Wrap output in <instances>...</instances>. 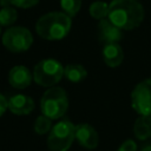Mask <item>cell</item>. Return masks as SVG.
<instances>
[{"label": "cell", "mask_w": 151, "mask_h": 151, "mask_svg": "<svg viewBox=\"0 0 151 151\" xmlns=\"http://www.w3.org/2000/svg\"><path fill=\"white\" fill-rule=\"evenodd\" d=\"M131 105L140 116L151 117V78L138 83L131 93Z\"/></svg>", "instance_id": "cell-7"}, {"label": "cell", "mask_w": 151, "mask_h": 151, "mask_svg": "<svg viewBox=\"0 0 151 151\" xmlns=\"http://www.w3.org/2000/svg\"><path fill=\"white\" fill-rule=\"evenodd\" d=\"M18 19V12L12 6L1 7L0 9V25L1 26H11Z\"/></svg>", "instance_id": "cell-16"}, {"label": "cell", "mask_w": 151, "mask_h": 151, "mask_svg": "<svg viewBox=\"0 0 151 151\" xmlns=\"http://www.w3.org/2000/svg\"><path fill=\"white\" fill-rule=\"evenodd\" d=\"M33 44L31 31L22 26H13L2 34V45L9 52L21 53L27 51Z\"/></svg>", "instance_id": "cell-6"}, {"label": "cell", "mask_w": 151, "mask_h": 151, "mask_svg": "<svg viewBox=\"0 0 151 151\" xmlns=\"http://www.w3.org/2000/svg\"><path fill=\"white\" fill-rule=\"evenodd\" d=\"M60 6L67 15L74 17L81 7V0H60Z\"/></svg>", "instance_id": "cell-18"}, {"label": "cell", "mask_w": 151, "mask_h": 151, "mask_svg": "<svg viewBox=\"0 0 151 151\" xmlns=\"http://www.w3.org/2000/svg\"><path fill=\"white\" fill-rule=\"evenodd\" d=\"M71 26V17L65 12H50L39 18L35 24V31L42 39L60 40L67 35Z\"/></svg>", "instance_id": "cell-2"}, {"label": "cell", "mask_w": 151, "mask_h": 151, "mask_svg": "<svg viewBox=\"0 0 151 151\" xmlns=\"http://www.w3.org/2000/svg\"><path fill=\"white\" fill-rule=\"evenodd\" d=\"M118 151H137V144L134 140L127 139L119 146Z\"/></svg>", "instance_id": "cell-20"}, {"label": "cell", "mask_w": 151, "mask_h": 151, "mask_svg": "<svg viewBox=\"0 0 151 151\" xmlns=\"http://www.w3.org/2000/svg\"><path fill=\"white\" fill-rule=\"evenodd\" d=\"M74 139L76 125L64 118L52 126L47 138V146L50 151H67Z\"/></svg>", "instance_id": "cell-4"}, {"label": "cell", "mask_w": 151, "mask_h": 151, "mask_svg": "<svg viewBox=\"0 0 151 151\" xmlns=\"http://www.w3.org/2000/svg\"><path fill=\"white\" fill-rule=\"evenodd\" d=\"M64 76L71 83H80L87 77V71L80 64H68L64 67Z\"/></svg>", "instance_id": "cell-14"}, {"label": "cell", "mask_w": 151, "mask_h": 151, "mask_svg": "<svg viewBox=\"0 0 151 151\" xmlns=\"http://www.w3.org/2000/svg\"><path fill=\"white\" fill-rule=\"evenodd\" d=\"M144 7L138 0H112L107 18L119 28L131 31L144 20Z\"/></svg>", "instance_id": "cell-1"}, {"label": "cell", "mask_w": 151, "mask_h": 151, "mask_svg": "<svg viewBox=\"0 0 151 151\" xmlns=\"http://www.w3.org/2000/svg\"><path fill=\"white\" fill-rule=\"evenodd\" d=\"M0 35H1V25H0Z\"/></svg>", "instance_id": "cell-24"}, {"label": "cell", "mask_w": 151, "mask_h": 151, "mask_svg": "<svg viewBox=\"0 0 151 151\" xmlns=\"http://www.w3.org/2000/svg\"><path fill=\"white\" fill-rule=\"evenodd\" d=\"M103 59L109 67H117L123 63L124 53L123 48L118 42H109L104 45Z\"/></svg>", "instance_id": "cell-12"}, {"label": "cell", "mask_w": 151, "mask_h": 151, "mask_svg": "<svg viewBox=\"0 0 151 151\" xmlns=\"http://www.w3.org/2000/svg\"><path fill=\"white\" fill-rule=\"evenodd\" d=\"M134 137L139 140H145L151 137V117L150 116H140L136 119L133 125Z\"/></svg>", "instance_id": "cell-13"}, {"label": "cell", "mask_w": 151, "mask_h": 151, "mask_svg": "<svg viewBox=\"0 0 151 151\" xmlns=\"http://www.w3.org/2000/svg\"><path fill=\"white\" fill-rule=\"evenodd\" d=\"M64 66L55 59H42L33 68V80L44 87H52L61 80Z\"/></svg>", "instance_id": "cell-5"}, {"label": "cell", "mask_w": 151, "mask_h": 151, "mask_svg": "<svg viewBox=\"0 0 151 151\" xmlns=\"http://www.w3.org/2000/svg\"><path fill=\"white\" fill-rule=\"evenodd\" d=\"M97 29H98V38L101 42H104V45L109 42H118L123 38L122 28L116 26L109 18L99 20Z\"/></svg>", "instance_id": "cell-9"}, {"label": "cell", "mask_w": 151, "mask_h": 151, "mask_svg": "<svg viewBox=\"0 0 151 151\" xmlns=\"http://www.w3.org/2000/svg\"><path fill=\"white\" fill-rule=\"evenodd\" d=\"M7 103L8 110L17 116L28 114L34 109L33 99L26 94H14L7 100Z\"/></svg>", "instance_id": "cell-11"}, {"label": "cell", "mask_w": 151, "mask_h": 151, "mask_svg": "<svg viewBox=\"0 0 151 151\" xmlns=\"http://www.w3.org/2000/svg\"><path fill=\"white\" fill-rule=\"evenodd\" d=\"M88 12L93 19L97 20L105 19L107 18L109 14V4H106L105 1H94L90 5Z\"/></svg>", "instance_id": "cell-15"}, {"label": "cell", "mask_w": 151, "mask_h": 151, "mask_svg": "<svg viewBox=\"0 0 151 151\" xmlns=\"http://www.w3.org/2000/svg\"><path fill=\"white\" fill-rule=\"evenodd\" d=\"M33 79V73L24 65H17L8 72V83L12 87L21 90L27 87Z\"/></svg>", "instance_id": "cell-10"}, {"label": "cell", "mask_w": 151, "mask_h": 151, "mask_svg": "<svg viewBox=\"0 0 151 151\" xmlns=\"http://www.w3.org/2000/svg\"><path fill=\"white\" fill-rule=\"evenodd\" d=\"M52 129V119L48 118L47 116L42 114L39 116L35 122H34V131L38 134H45L47 132H50Z\"/></svg>", "instance_id": "cell-17"}, {"label": "cell", "mask_w": 151, "mask_h": 151, "mask_svg": "<svg viewBox=\"0 0 151 151\" xmlns=\"http://www.w3.org/2000/svg\"><path fill=\"white\" fill-rule=\"evenodd\" d=\"M0 6H1V7L11 6V1H9V0H0Z\"/></svg>", "instance_id": "cell-22"}, {"label": "cell", "mask_w": 151, "mask_h": 151, "mask_svg": "<svg viewBox=\"0 0 151 151\" xmlns=\"http://www.w3.org/2000/svg\"><path fill=\"white\" fill-rule=\"evenodd\" d=\"M40 109L42 114L52 120L64 117L68 109V98L65 90L55 86L46 90L40 99Z\"/></svg>", "instance_id": "cell-3"}, {"label": "cell", "mask_w": 151, "mask_h": 151, "mask_svg": "<svg viewBox=\"0 0 151 151\" xmlns=\"http://www.w3.org/2000/svg\"><path fill=\"white\" fill-rule=\"evenodd\" d=\"M76 139L85 149L93 150L99 144V136L93 126L83 123L76 125Z\"/></svg>", "instance_id": "cell-8"}, {"label": "cell", "mask_w": 151, "mask_h": 151, "mask_svg": "<svg viewBox=\"0 0 151 151\" xmlns=\"http://www.w3.org/2000/svg\"><path fill=\"white\" fill-rule=\"evenodd\" d=\"M9 1L11 5L19 8H31L39 2V0H9Z\"/></svg>", "instance_id": "cell-19"}, {"label": "cell", "mask_w": 151, "mask_h": 151, "mask_svg": "<svg viewBox=\"0 0 151 151\" xmlns=\"http://www.w3.org/2000/svg\"><path fill=\"white\" fill-rule=\"evenodd\" d=\"M8 109V103H7V99L0 93V117L5 113V111Z\"/></svg>", "instance_id": "cell-21"}, {"label": "cell", "mask_w": 151, "mask_h": 151, "mask_svg": "<svg viewBox=\"0 0 151 151\" xmlns=\"http://www.w3.org/2000/svg\"><path fill=\"white\" fill-rule=\"evenodd\" d=\"M140 151H151V144H150V143H149V144H144V145L142 146Z\"/></svg>", "instance_id": "cell-23"}]
</instances>
